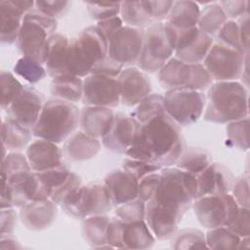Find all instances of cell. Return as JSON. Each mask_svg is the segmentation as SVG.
Masks as SVG:
<instances>
[{"label":"cell","instance_id":"1","mask_svg":"<svg viewBox=\"0 0 250 250\" xmlns=\"http://www.w3.org/2000/svg\"><path fill=\"white\" fill-rule=\"evenodd\" d=\"M184 149L180 126L163 113L140 124L133 145L125 154L164 168L176 164Z\"/></svg>","mask_w":250,"mask_h":250},{"label":"cell","instance_id":"2","mask_svg":"<svg viewBox=\"0 0 250 250\" xmlns=\"http://www.w3.org/2000/svg\"><path fill=\"white\" fill-rule=\"evenodd\" d=\"M248 90L238 81H216L208 88L203 119L225 124L247 117Z\"/></svg>","mask_w":250,"mask_h":250},{"label":"cell","instance_id":"3","mask_svg":"<svg viewBox=\"0 0 250 250\" xmlns=\"http://www.w3.org/2000/svg\"><path fill=\"white\" fill-rule=\"evenodd\" d=\"M196 197V175L172 166L160 170L158 189L152 200L183 217Z\"/></svg>","mask_w":250,"mask_h":250},{"label":"cell","instance_id":"4","mask_svg":"<svg viewBox=\"0 0 250 250\" xmlns=\"http://www.w3.org/2000/svg\"><path fill=\"white\" fill-rule=\"evenodd\" d=\"M80 110L73 104L60 99L45 102L32 134L55 144L65 142L79 125Z\"/></svg>","mask_w":250,"mask_h":250},{"label":"cell","instance_id":"5","mask_svg":"<svg viewBox=\"0 0 250 250\" xmlns=\"http://www.w3.org/2000/svg\"><path fill=\"white\" fill-rule=\"evenodd\" d=\"M175 45V29L163 21L153 22L145 29L139 68L146 73L158 72L174 55Z\"/></svg>","mask_w":250,"mask_h":250},{"label":"cell","instance_id":"6","mask_svg":"<svg viewBox=\"0 0 250 250\" xmlns=\"http://www.w3.org/2000/svg\"><path fill=\"white\" fill-rule=\"evenodd\" d=\"M61 206L68 216L83 220L89 216L105 215L114 205L104 183H90L76 188Z\"/></svg>","mask_w":250,"mask_h":250},{"label":"cell","instance_id":"7","mask_svg":"<svg viewBox=\"0 0 250 250\" xmlns=\"http://www.w3.org/2000/svg\"><path fill=\"white\" fill-rule=\"evenodd\" d=\"M159 84L167 89H190L203 92L213 79L202 63H188L172 57L158 71Z\"/></svg>","mask_w":250,"mask_h":250},{"label":"cell","instance_id":"8","mask_svg":"<svg viewBox=\"0 0 250 250\" xmlns=\"http://www.w3.org/2000/svg\"><path fill=\"white\" fill-rule=\"evenodd\" d=\"M166 114L179 126H189L203 114L206 95L190 89L167 90L164 97Z\"/></svg>","mask_w":250,"mask_h":250},{"label":"cell","instance_id":"9","mask_svg":"<svg viewBox=\"0 0 250 250\" xmlns=\"http://www.w3.org/2000/svg\"><path fill=\"white\" fill-rule=\"evenodd\" d=\"M192 208L200 225L211 229L228 227L234 219L239 206L231 194L224 193L198 197L194 199Z\"/></svg>","mask_w":250,"mask_h":250},{"label":"cell","instance_id":"10","mask_svg":"<svg viewBox=\"0 0 250 250\" xmlns=\"http://www.w3.org/2000/svg\"><path fill=\"white\" fill-rule=\"evenodd\" d=\"M245 56L246 54L217 42L210 48L202 64L216 81H237L242 72Z\"/></svg>","mask_w":250,"mask_h":250},{"label":"cell","instance_id":"11","mask_svg":"<svg viewBox=\"0 0 250 250\" xmlns=\"http://www.w3.org/2000/svg\"><path fill=\"white\" fill-rule=\"evenodd\" d=\"M145 29L123 25L109 40L107 57L122 64H137L144 42Z\"/></svg>","mask_w":250,"mask_h":250},{"label":"cell","instance_id":"12","mask_svg":"<svg viewBox=\"0 0 250 250\" xmlns=\"http://www.w3.org/2000/svg\"><path fill=\"white\" fill-rule=\"evenodd\" d=\"M50 35V31L43 24L26 13L20 29L17 46L24 57H29L41 64H45Z\"/></svg>","mask_w":250,"mask_h":250},{"label":"cell","instance_id":"13","mask_svg":"<svg viewBox=\"0 0 250 250\" xmlns=\"http://www.w3.org/2000/svg\"><path fill=\"white\" fill-rule=\"evenodd\" d=\"M84 105L113 108L120 104V94L116 78L89 74L83 79Z\"/></svg>","mask_w":250,"mask_h":250},{"label":"cell","instance_id":"14","mask_svg":"<svg viewBox=\"0 0 250 250\" xmlns=\"http://www.w3.org/2000/svg\"><path fill=\"white\" fill-rule=\"evenodd\" d=\"M175 31V58L188 63H202L214 44L213 38L197 26Z\"/></svg>","mask_w":250,"mask_h":250},{"label":"cell","instance_id":"15","mask_svg":"<svg viewBox=\"0 0 250 250\" xmlns=\"http://www.w3.org/2000/svg\"><path fill=\"white\" fill-rule=\"evenodd\" d=\"M44 104V97L40 92L33 87L24 86L21 95L6 109V112L10 118L32 131Z\"/></svg>","mask_w":250,"mask_h":250},{"label":"cell","instance_id":"16","mask_svg":"<svg viewBox=\"0 0 250 250\" xmlns=\"http://www.w3.org/2000/svg\"><path fill=\"white\" fill-rule=\"evenodd\" d=\"M140 123L133 117L123 112L114 113L111 127L102 139L104 146L114 152L125 154L133 145Z\"/></svg>","mask_w":250,"mask_h":250},{"label":"cell","instance_id":"17","mask_svg":"<svg viewBox=\"0 0 250 250\" xmlns=\"http://www.w3.org/2000/svg\"><path fill=\"white\" fill-rule=\"evenodd\" d=\"M117 83L120 102L127 106H135L151 92V82L146 72L129 66L118 75Z\"/></svg>","mask_w":250,"mask_h":250},{"label":"cell","instance_id":"18","mask_svg":"<svg viewBox=\"0 0 250 250\" xmlns=\"http://www.w3.org/2000/svg\"><path fill=\"white\" fill-rule=\"evenodd\" d=\"M34 3L27 0L0 1V39L3 44L11 45L17 42L23 17L34 8Z\"/></svg>","mask_w":250,"mask_h":250},{"label":"cell","instance_id":"19","mask_svg":"<svg viewBox=\"0 0 250 250\" xmlns=\"http://www.w3.org/2000/svg\"><path fill=\"white\" fill-rule=\"evenodd\" d=\"M197 197L212 194H224L231 191L234 176L221 163H212L196 175Z\"/></svg>","mask_w":250,"mask_h":250},{"label":"cell","instance_id":"20","mask_svg":"<svg viewBox=\"0 0 250 250\" xmlns=\"http://www.w3.org/2000/svg\"><path fill=\"white\" fill-rule=\"evenodd\" d=\"M183 217L150 199L146 203V218L149 229L159 240L171 239L178 231Z\"/></svg>","mask_w":250,"mask_h":250},{"label":"cell","instance_id":"21","mask_svg":"<svg viewBox=\"0 0 250 250\" xmlns=\"http://www.w3.org/2000/svg\"><path fill=\"white\" fill-rule=\"evenodd\" d=\"M57 206L51 198L28 201L21 207V221L29 230L40 231L46 229L56 220L58 214Z\"/></svg>","mask_w":250,"mask_h":250},{"label":"cell","instance_id":"22","mask_svg":"<svg viewBox=\"0 0 250 250\" xmlns=\"http://www.w3.org/2000/svg\"><path fill=\"white\" fill-rule=\"evenodd\" d=\"M25 155L33 172H42L62 164V151L58 144L43 139L31 142Z\"/></svg>","mask_w":250,"mask_h":250},{"label":"cell","instance_id":"23","mask_svg":"<svg viewBox=\"0 0 250 250\" xmlns=\"http://www.w3.org/2000/svg\"><path fill=\"white\" fill-rule=\"evenodd\" d=\"M104 184L115 207L138 197L139 180L124 169L110 171L104 177Z\"/></svg>","mask_w":250,"mask_h":250},{"label":"cell","instance_id":"24","mask_svg":"<svg viewBox=\"0 0 250 250\" xmlns=\"http://www.w3.org/2000/svg\"><path fill=\"white\" fill-rule=\"evenodd\" d=\"M114 117L111 108L85 105L80 110L79 125L81 131L96 138L103 139L109 131Z\"/></svg>","mask_w":250,"mask_h":250},{"label":"cell","instance_id":"25","mask_svg":"<svg viewBox=\"0 0 250 250\" xmlns=\"http://www.w3.org/2000/svg\"><path fill=\"white\" fill-rule=\"evenodd\" d=\"M101 150V142L82 131L73 133L63 144L62 154L71 161L81 162L94 158Z\"/></svg>","mask_w":250,"mask_h":250},{"label":"cell","instance_id":"26","mask_svg":"<svg viewBox=\"0 0 250 250\" xmlns=\"http://www.w3.org/2000/svg\"><path fill=\"white\" fill-rule=\"evenodd\" d=\"M69 39L61 33H54L48 39V53L45 62L47 74L52 78L67 73L66 62Z\"/></svg>","mask_w":250,"mask_h":250},{"label":"cell","instance_id":"27","mask_svg":"<svg viewBox=\"0 0 250 250\" xmlns=\"http://www.w3.org/2000/svg\"><path fill=\"white\" fill-rule=\"evenodd\" d=\"M200 8L193 1H174V4L165 20V23L177 30L188 29L197 26Z\"/></svg>","mask_w":250,"mask_h":250},{"label":"cell","instance_id":"28","mask_svg":"<svg viewBox=\"0 0 250 250\" xmlns=\"http://www.w3.org/2000/svg\"><path fill=\"white\" fill-rule=\"evenodd\" d=\"M32 131L21 125L16 120L7 116L1 124V140L9 151H20L28 146L31 141Z\"/></svg>","mask_w":250,"mask_h":250},{"label":"cell","instance_id":"29","mask_svg":"<svg viewBox=\"0 0 250 250\" xmlns=\"http://www.w3.org/2000/svg\"><path fill=\"white\" fill-rule=\"evenodd\" d=\"M155 237L145 220L124 223V249H148L153 246Z\"/></svg>","mask_w":250,"mask_h":250},{"label":"cell","instance_id":"30","mask_svg":"<svg viewBox=\"0 0 250 250\" xmlns=\"http://www.w3.org/2000/svg\"><path fill=\"white\" fill-rule=\"evenodd\" d=\"M110 218L105 215H94L83 219L81 232L84 240L93 248H111L106 241V229Z\"/></svg>","mask_w":250,"mask_h":250},{"label":"cell","instance_id":"31","mask_svg":"<svg viewBox=\"0 0 250 250\" xmlns=\"http://www.w3.org/2000/svg\"><path fill=\"white\" fill-rule=\"evenodd\" d=\"M51 93L60 100L69 103L79 102L83 96V80L69 73L58 75L51 81Z\"/></svg>","mask_w":250,"mask_h":250},{"label":"cell","instance_id":"32","mask_svg":"<svg viewBox=\"0 0 250 250\" xmlns=\"http://www.w3.org/2000/svg\"><path fill=\"white\" fill-rule=\"evenodd\" d=\"M94 64L95 62L84 50L78 38H72L69 41L67 55V73L78 77H86L91 73V69Z\"/></svg>","mask_w":250,"mask_h":250},{"label":"cell","instance_id":"33","mask_svg":"<svg viewBox=\"0 0 250 250\" xmlns=\"http://www.w3.org/2000/svg\"><path fill=\"white\" fill-rule=\"evenodd\" d=\"M77 38L95 63L107 56V41L96 25L84 28Z\"/></svg>","mask_w":250,"mask_h":250},{"label":"cell","instance_id":"34","mask_svg":"<svg viewBox=\"0 0 250 250\" xmlns=\"http://www.w3.org/2000/svg\"><path fill=\"white\" fill-rule=\"evenodd\" d=\"M120 18L128 26L146 28L154 21L146 8V1H123L121 2Z\"/></svg>","mask_w":250,"mask_h":250},{"label":"cell","instance_id":"35","mask_svg":"<svg viewBox=\"0 0 250 250\" xmlns=\"http://www.w3.org/2000/svg\"><path fill=\"white\" fill-rule=\"evenodd\" d=\"M228 20L219 2H211L200 10L197 27L212 37L218 33Z\"/></svg>","mask_w":250,"mask_h":250},{"label":"cell","instance_id":"36","mask_svg":"<svg viewBox=\"0 0 250 250\" xmlns=\"http://www.w3.org/2000/svg\"><path fill=\"white\" fill-rule=\"evenodd\" d=\"M211 164V156L200 147H185L180 158L175 164L176 167L197 175Z\"/></svg>","mask_w":250,"mask_h":250},{"label":"cell","instance_id":"37","mask_svg":"<svg viewBox=\"0 0 250 250\" xmlns=\"http://www.w3.org/2000/svg\"><path fill=\"white\" fill-rule=\"evenodd\" d=\"M163 113H166L164 109L163 96L160 94H149L136 105L132 116L140 124H145Z\"/></svg>","mask_w":250,"mask_h":250},{"label":"cell","instance_id":"38","mask_svg":"<svg viewBox=\"0 0 250 250\" xmlns=\"http://www.w3.org/2000/svg\"><path fill=\"white\" fill-rule=\"evenodd\" d=\"M240 237L231 231L228 227H218L208 229L205 234V241L209 249L231 250L236 249Z\"/></svg>","mask_w":250,"mask_h":250},{"label":"cell","instance_id":"39","mask_svg":"<svg viewBox=\"0 0 250 250\" xmlns=\"http://www.w3.org/2000/svg\"><path fill=\"white\" fill-rule=\"evenodd\" d=\"M14 72L30 84H35L43 80L47 75L46 68L43 64L24 56L17 61L14 66Z\"/></svg>","mask_w":250,"mask_h":250},{"label":"cell","instance_id":"40","mask_svg":"<svg viewBox=\"0 0 250 250\" xmlns=\"http://www.w3.org/2000/svg\"><path fill=\"white\" fill-rule=\"evenodd\" d=\"M227 139L242 151L249 149V118H241L227 124Z\"/></svg>","mask_w":250,"mask_h":250},{"label":"cell","instance_id":"41","mask_svg":"<svg viewBox=\"0 0 250 250\" xmlns=\"http://www.w3.org/2000/svg\"><path fill=\"white\" fill-rule=\"evenodd\" d=\"M171 247L176 250H186L192 248H207L205 234L195 229H185L177 231L172 237Z\"/></svg>","mask_w":250,"mask_h":250},{"label":"cell","instance_id":"42","mask_svg":"<svg viewBox=\"0 0 250 250\" xmlns=\"http://www.w3.org/2000/svg\"><path fill=\"white\" fill-rule=\"evenodd\" d=\"M1 108L7 109L21 95L24 86L9 71H1Z\"/></svg>","mask_w":250,"mask_h":250},{"label":"cell","instance_id":"43","mask_svg":"<svg viewBox=\"0 0 250 250\" xmlns=\"http://www.w3.org/2000/svg\"><path fill=\"white\" fill-rule=\"evenodd\" d=\"M32 171L26 155L19 152V151H10L2 158L1 164V177L5 179H9L10 177L27 172Z\"/></svg>","mask_w":250,"mask_h":250},{"label":"cell","instance_id":"44","mask_svg":"<svg viewBox=\"0 0 250 250\" xmlns=\"http://www.w3.org/2000/svg\"><path fill=\"white\" fill-rule=\"evenodd\" d=\"M38 180L40 183L51 192H52L62 186L70 176V170L64 165L62 164L60 166L42 171V172H35Z\"/></svg>","mask_w":250,"mask_h":250},{"label":"cell","instance_id":"45","mask_svg":"<svg viewBox=\"0 0 250 250\" xmlns=\"http://www.w3.org/2000/svg\"><path fill=\"white\" fill-rule=\"evenodd\" d=\"M115 215L124 223L145 220L146 218V202L140 198L127 201L116 206Z\"/></svg>","mask_w":250,"mask_h":250},{"label":"cell","instance_id":"46","mask_svg":"<svg viewBox=\"0 0 250 250\" xmlns=\"http://www.w3.org/2000/svg\"><path fill=\"white\" fill-rule=\"evenodd\" d=\"M216 36L219 41L218 43H221V44L230 47L240 53L245 54L243 51L242 45H241L239 29H238L236 21L228 20L224 23V25L221 27V29L218 31Z\"/></svg>","mask_w":250,"mask_h":250},{"label":"cell","instance_id":"47","mask_svg":"<svg viewBox=\"0 0 250 250\" xmlns=\"http://www.w3.org/2000/svg\"><path fill=\"white\" fill-rule=\"evenodd\" d=\"M88 13L97 21L117 17L120 14L121 2H86Z\"/></svg>","mask_w":250,"mask_h":250},{"label":"cell","instance_id":"48","mask_svg":"<svg viewBox=\"0 0 250 250\" xmlns=\"http://www.w3.org/2000/svg\"><path fill=\"white\" fill-rule=\"evenodd\" d=\"M122 169L126 170L127 172L132 174L137 180L140 181L145 176L157 172L162 168L159 167L158 165H155L145 160L127 157L122 161Z\"/></svg>","mask_w":250,"mask_h":250},{"label":"cell","instance_id":"49","mask_svg":"<svg viewBox=\"0 0 250 250\" xmlns=\"http://www.w3.org/2000/svg\"><path fill=\"white\" fill-rule=\"evenodd\" d=\"M71 3L69 1L65 0H46V1H35L34 3V8L53 18V19H58L63 17L69 10Z\"/></svg>","mask_w":250,"mask_h":250},{"label":"cell","instance_id":"50","mask_svg":"<svg viewBox=\"0 0 250 250\" xmlns=\"http://www.w3.org/2000/svg\"><path fill=\"white\" fill-rule=\"evenodd\" d=\"M160 182V173L148 174L139 181L138 198L144 202L149 201L156 193Z\"/></svg>","mask_w":250,"mask_h":250},{"label":"cell","instance_id":"51","mask_svg":"<svg viewBox=\"0 0 250 250\" xmlns=\"http://www.w3.org/2000/svg\"><path fill=\"white\" fill-rule=\"evenodd\" d=\"M228 228L231 231H233L236 235H238L240 238L249 236L250 235L249 208L239 207L234 219L228 226Z\"/></svg>","mask_w":250,"mask_h":250},{"label":"cell","instance_id":"52","mask_svg":"<svg viewBox=\"0 0 250 250\" xmlns=\"http://www.w3.org/2000/svg\"><path fill=\"white\" fill-rule=\"evenodd\" d=\"M232 197L239 207L249 208V178L248 176L241 175L234 180L232 188Z\"/></svg>","mask_w":250,"mask_h":250},{"label":"cell","instance_id":"53","mask_svg":"<svg viewBox=\"0 0 250 250\" xmlns=\"http://www.w3.org/2000/svg\"><path fill=\"white\" fill-rule=\"evenodd\" d=\"M123 67L124 66L122 64L118 63L117 62L113 61L112 59L106 56L104 59L97 62L93 65L90 74L104 75L111 78H117L118 75L123 70Z\"/></svg>","mask_w":250,"mask_h":250},{"label":"cell","instance_id":"54","mask_svg":"<svg viewBox=\"0 0 250 250\" xmlns=\"http://www.w3.org/2000/svg\"><path fill=\"white\" fill-rule=\"evenodd\" d=\"M81 186V178L71 172L70 176L68 177V179L59 188H57L51 194V199L57 204V205H62V201L64 200V198L71 192L73 191L76 188Z\"/></svg>","mask_w":250,"mask_h":250},{"label":"cell","instance_id":"55","mask_svg":"<svg viewBox=\"0 0 250 250\" xmlns=\"http://www.w3.org/2000/svg\"><path fill=\"white\" fill-rule=\"evenodd\" d=\"M123 227V221L118 218H110L106 229V241L111 248L124 249Z\"/></svg>","mask_w":250,"mask_h":250},{"label":"cell","instance_id":"56","mask_svg":"<svg viewBox=\"0 0 250 250\" xmlns=\"http://www.w3.org/2000/svg\"><path fill=\"white\" fill-rule=\"evenodd\" d=\"M219 4L222 7L228 19L229 18L230 20L234 21L235 19H239L243 15L248 14L249 1L227 0V1H220Z\"/></svg>","mask_w":250,"mask_h":250},{"label":"cell","instance_id":"57","mask_svg":"<svg viewBox=\"0 0 250 250\" xmlns=\"http://www.w3.org/2000/svg\"><path fill=\"white\" fill-rule=\"evenodd\" d=\"M173 4H174V1H170V0L146 1V8L154 22L165 21Z\"/></svg>","mask_w":250,"mask_h":250},{"label":"cell","instance_id":"58","mask_svg":"<svg viewBox=\"0 0 250 250\" xmlns=\"http://www.w3.org/2000/svg\"><path fill=\"white\" fill-rule=\"evenodd\" d=\"M18 215L14 207L1 209L0 213V234L11 235L14 233L17 226Z\"/></svg>","mask_w":250,"mask_h":250},{"label":"cell","instance_id":"59","mask_svg":"<svg viewBox=\"0 0 250 250\" xmlns=\"http://www.w3.org/2000/svg\"><path fill=\"white\" fill-rule=\"evenodd\" d=\"M98 29L101 31V33L104 35L105 40L107 41V44L111 37L123 26V21L119 16L107 19L104 21H101L97 22Z\"/></svg>","mask_w":250,"mask_h":250},{"label":"cell","instance_id":"60","mask_svg":"<svg viewBox=\"0 0 250 250\" xmlns=\"http://www.w3.org/2000/svg\"><path fill=\"white\" fill-rule=\"evenodd\" d=\"M240 41L245 54L249 53V14H245L237 21Z\"/></svg>","mask_w":250,"mask_h":250},{"label":"cell","instance_id":"61","mask_svg":"<svg viewBox=\"0 0 250 250\" xmlns=\"http://www.w3.org/2000/svg\"><path fill=\"white\" fill-rule=\"evenodd\" d=\"M1 180H2V189H1V196H0V208L5 209L9 207H14L11 188L7 183L6 179L1 177Z\"/></svg>","mask_w":250,"mask_h":250},{"label":"cell","instance_id":"62","mask_svg":"<svg viewBox=\"0 0 250 250\" xmlns=\"http://www.w3.org/2000/svg\"><path fill=\"white\" fill-rule=\"evenodd\" d=\"M21 248V245L20 242L15 239L12 234L11 235H1L0 237V249L6 250V249H20Z\"/></svg>","mask_w":250,"mask_h":250},{"label":"cell","instance_id":"63","mask_svg":"<svg viewBox=\"0 0 250 250\" xmlns=\"http://www.w3.org/2000/svg\"><path fill=\"white\" fill-rule=\"evenodd\" d=\"M241 248H249V236L240 238L236 249H241Z\"/></svg>","mask_w":250,"mask_h":250}]
</instances>
